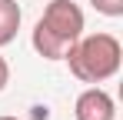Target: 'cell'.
<instances>
[{
  "label": "cell",
  "instance_id": "cell-4",
  "mask_svg": "<svg viewBox=\"0 0 123 120\" xmlns=\"http://www.w3.org/2000/svg\"><path fill=\"white\" fill-rule=\"evenodd\" d=\"M20 3L17 0H0V47H7V43H13L17 37V30H20Z\"/></svg>",
  "mask_w": 123,
  "mask_h": 120
},
{
  "label": "cell",
  "instance_id": "cell-1",
  "mask_svg": "<svg viewBox=\"0 0 123 120\" xmlns=\"http://www.w3.org/2000/svg\"><path fill=\"white\" fill-rule=\"evenodd\" d=\"M80 37H83V10L73 0H50L30 40L43 60H63Z\"/></svg>",
  "mask_w": 123,
  "mask_h": 120
},
{
  "label": "cell",
  "instance_id": "cell-7",
  "mask_svg": "<svg viewBox=\"0 0 123 120\" xmlns=\"http://www.w3.org/2000/svg\"><path fill=\"white\" fill-rule=\"evenodd\" d=\"M0 120H17V117H0Z\"/></svg>",
  "mask_w": 123,
  "mask_h": 120
},
{
  "label": "cell",
  "instance_id": "cell-5",
  "mask_svg": "<svg viewBox=\"0 0 123 120\" xmlns=\"http://www.w3.org/2000/svg\"><path fill=\"white\" fill-rule=\"evenodd\" d=\"M103 17H123V0H90Z\"/></svg>",
  "mask_w": 123,
  "mask_h": 120
},
{
  "label": "cell",
  "instance_id": "cell-2",
  "mask_svg": "<svg viewBox=\"0 0 123 120\" xmlns=\"http://www.w3.org/2000/svg\"><path fill=\"white\" fill-rule=\"evenodd\" d=\"M67 63H70V73L83 83H103L120 70L123 60V47L113 33H90L80 37L70 50H67Z\"/></svg>",
  "mask_w": 123,
  "mask_h": 120
},
{
  "label": "cell",
  "instance_id": "cell-3",
  "mask_svg": "<svg viewBox=\"0 0 123 120\" xmlns=\"http://www.w3.org/2000/svg\"><path fill=\"white\" fill-rule=\"evenodd\" d=\"M73 117L77 120H113L117 117L113 97L103 87H86L77 97V103H73Z\"/></svg>",
  "mask_w": 123,
  "mask_h": 120
},
{
  "label": "cell",
  "instance_id": "cell-6",
  "mask_svg": "<svg viewBox=\"0 0 123 120\" xmlns=\"http://www.w3.org/2000/svg\"><path fill=\"white\" fill-rule=\"evenodd\" d=\"M7 83H10V63H7L3 57H0V90H3Z\"/></svg>",
  "mask_w": 123,
  "mask_h": 120
}]
</instances>
